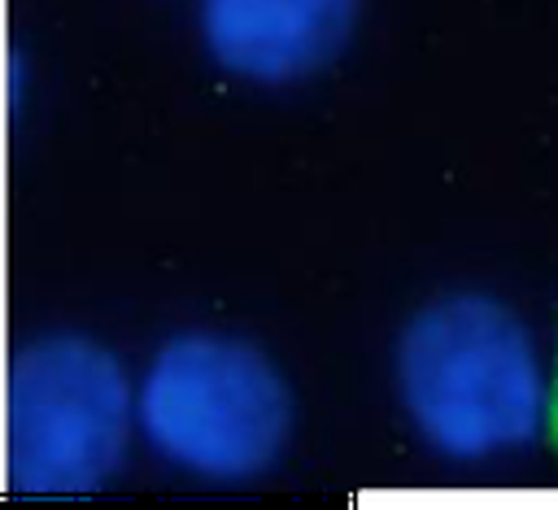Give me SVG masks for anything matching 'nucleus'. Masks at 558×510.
<instances>
[{
    "instance_id": "f257e3e1",
    "label": "nucleus",
    "mask_w": 558,
    "mask_h": 510,
    "mask_svg": "<svg viewBox=\"0 0 558 510\" xmlns=\"http://www.w3.org/2000/svg\"><path fill=\"white\" fill-rule=\"evenodd\" d=\"M401 401L445 458H488L536 436L545 388L523 323L475 292L418 309L397 349Z\"/></svg>"
},
{
    "instance_id": "f03ea898",
    "label": "nucleus",
    "mask_w": 558,
    "mask_h": 510,
    "mask_svg": "<svg viewBox=\"0 0 558 510\" xmlns=\"http://www.w3.org/2000/svg\"><path fill=\"white\" fill-rule=\"evenodd\" d=\"M148 445L205 479H253L288 445L292 401L279 371L244 340L192 331L148 366L140 388Z\"/></svg>"
},
{
    "instance_id": "7ed1b4c3",
    "label": "nucleus",
    "mask_w": 558,
    "mask_h": 510,
    "mask_svg": "<svg viewBox=\"0 0 558 510\" xmlns=\"http://www.w3.org/2000/svg\"><path fill=\"white\" fill-rule=\"evenodd\" d=\"M131 392L118 357L83 336H44L9 371V484L31 497L87 493L126 449Z\"/></svg>"
},
{
    "instance_id": "20e7f679",
    "label": "nucleus",
    "mask_w": 558,
    "mask_h": 510,
    "mask_svg": "<svg viewBox=\"0 0 558 510\" xmlns=\"http://www.w3.org/2000/svg\"><path fill=\"white\" fill-rule=\"evenodd\" d=\"M357 0H201L214 61L240 78L292 83L323 70L349 39Z\"/></svg>"
},
{
    "instance_id": "39448f33",
    "label": "nucleus",
    "mask_w": 558,
    "mask_h": 510,
    "mask_svg": "<svg viewBox=\"0 0 558 510\" xmlns=\"http://www.w3.org/2000/svg\"><path fill=\"white\" fill-rule=\"evenodd\" d=\"M549 423H554V440H558V384H554V405H549Z\"/></svg>"
}]
</instances>
